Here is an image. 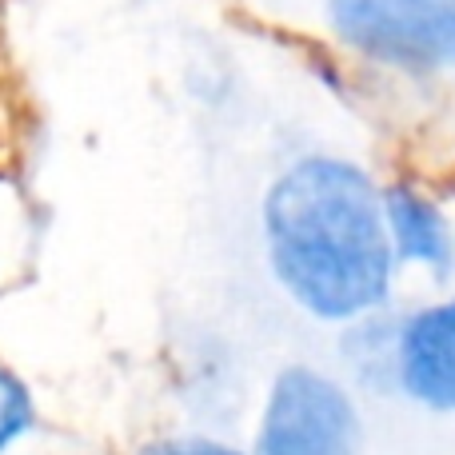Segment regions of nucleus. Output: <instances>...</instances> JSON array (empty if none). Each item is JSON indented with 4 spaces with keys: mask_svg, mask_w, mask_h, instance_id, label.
Listing matches in <instances>:
<instances>
[{
    "mask_svg": "<svg viewBox=\"0 0 455 455\" xmlns=\"http://www.w3.org/2000/svg\"><path fill=\"white\" fill-rule=\"evenodd\" d=\"M40 427V408L28 379L0 360V455L16 451Z\"/></svg>",
    "mask_w": 455,
    "mask_h": 455,
    "instance_id": "423d86ee",
    "label": "nucleus"
},
{
    "mask_svg": "<svg viewBox=\"0 0 455 455\" xmlns=\"http://www.w3.org/2000/svg\"><path fill=\"white\" fill-rule=\"evenodd\" d=\"M363 432L355 403L336 379L288 368L272 384L259 416L256 455H360Z\"/></svg>",
    "mask_w": 455,
    "mask_h": 455,
    "instance_id": "f03ea898",
    "label": "nucleus"
},
{
    "mask_svg": "<svg viewBox=\"0 0 455 455\" xmlns=\"http://www.w3.org/2000/svg\"><path fill=\"white\" fill-rule=\"evenodd\" d=\"M395 379L416 403L455 411V299L416 312L395 339Z\"/></svg>",
    "mask_w": 455,
    "mask_h": 455,
    "instance_id": "20e7f679",
    "label": "nucleus"
},
{
    "mask_svg": "<svg viewBox=\"0 0 455 455\" xmlns=\"http://www.w3.org/2000/svg\"><path fill=\"white\" fill-rule=\"evenodd\" d=\"M136 455H240L228 443L216 440H164V443H152V448L136 451Z\"/></svg>",
    "mask_w": 455,
    "mask_h": 455,
    "instance_id": "0eeeda50",
    "label": "nucleus"
},
{
    "mask_svg": "<svg viewBox=\"0 0 455 455\" xmlns=\"http://www.w3.org/2000/svg\"><path fill=\"white\" fill-rule=\"evenodd\" d=\"M328 12L347 44L384 64H455V0H331Z\"/></svg>",
    "mask_w": 455,
    "mask_h": 455,
    "instance_id": "7ed1b4c3",
    "label": "nucleus"
},
{
    "mask_svg": "<svg viewBox=\"0 0 455 455\" xmlns=\"http://www.w3.org/2000/svg\"><path fill=\"white\" fill-rule=\"evenodd\" d=\"M379 208H384L392 256L408 259V264L432 267L435 275L451 272V264H455L451 232H448V224H443V216L435 212L424 196H416L411 188H392Z\"/></svg>",
    "mask_w": 455,
    "mask_h": 455,
    "instance_id": "39448f33",
    "label": "nucleus"
},
{
    "mask_svg": "<svg viewBox=\"0 0 455 455\" xmlns=\"http://www.w3.org/2000/svg\"><path fill=\"white\" fill-rule=\"evenodd\" d=\"M267 259L288 296L320 320H355L387 299L392 240L371 180L347 160L312 156L264 200Z\"/></svg>",
    "mask_w": 455,
    "mask_h": 455,
    "instance_id": "f257e3e1",
    "label": "nucleus"
}]
</instances>
